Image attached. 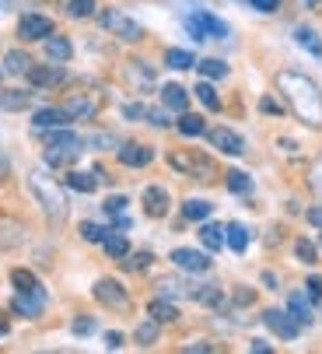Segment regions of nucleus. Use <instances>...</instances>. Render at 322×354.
<instances>
[{
  "mask_svg": "<svg viewBox=\"0 0 322 354\" xmlns=\"http://www.w3.org/2000/svg\"><path fill=\"white\" fill-rule=\"evenodd\" d=\"M123 116H130V120H147V109H144V106H126Z\"/></svg>",
  "mask_w": 322,
  "mask_h": 354,
  "instance_id": "52",
  "label": "nucleus"
},
{
  "mask_svg": "<svg viewBox=\"0 0 322 354\" xmlns=\"http://www.w3.org/2000/svg\"><path fill=\"white\" fill-rule=\"evenodd\" d=\"M11 309H15L18 316H25V319H35V316H42V309H46V295H42V291H18V298L11 301Z\"/></svg>",
  "mask_w": 322,
  "mask_h": 354,
  "instance_id": "10",
  "label": "nucleus"
},
{
  "mask_svg": "<svg viewBox=\"0 0 322 354\" xmlns=\"http://www.w3.org/2000/svg\"><path fill=\"white\" fill-rule=\"evenodd\" d=\"M88 144H95V147H98V144H102V147H116V137H109V133H91Z\"/></svg>",
  "mask_w": 322,
  "mask_h": 354,
  "instance_id": "47",
  "label": "nucleus"
},
{
  "mask_svg": "<svg viewBox=\"0 0 322 354\" xmlns=\"http://www.w3.org/2000/svg\"><path fill=\"white\" fill-rule=\"evenodd\" d=\"M225 176H228L225 183H228V189H231V193H252V179H249L245 172L231 169V172H225Z\"/></svg>",
  "mask_w": 322,
  "mask_h": 354,
  "instance_id": "36",
  "label": "nucleus"
},
{
  "mask_svg": "<svg viewBox=\"0 0 322 354\" xmlns=\"http://www.w3.org/2000/svg\"><path fill=\"white\" fill-rule=\"evenodd\" d=\"M28 189H32V196L39 200L46 221H49L53 228H60V225L67 221V193L57 186V179L46 176V172H32V176H28Z\"/></svg>",
  "mask_w": 322,
  "mask_h": 354,
  "instance_id": "2",
  "label": "nucleus"
},
{
  "mask_svg": "<svg viewBox=\"0 0 322 354\" xmlns=\"http://www.w3.org/2000/svg\"><path fill=\"white\" fill-rule=\"evenodd\" d=\"M4 333H8V323H4V319H0V337H4Z\"/></svg>",
  "mask_w": 322,
  "mask_h": 354,
  "instance_id": "60",
  "label": "nucleus"
},
{
  "mask_svg": "<svg viewBox=\"0 0 322 354\" xmlns=\"http://www.w3.org/2000/svg\"><path fill=\"white\" fill-rule=\"evenodd\" d=\"M11 176V158H8V151H4V144H0V183H4Z\"/></svg>",
  "mask_w": 322,
  "mask_h": 354,
  "instance_id": "48",
  "label": "nucleus"
},
{
  "mask_svg": "<svg viewBox=\"0 0 322 354\" xmlns=\"http://www.w3.org/2000/svg\"><path fill=\"white\" fill-rule=\"evenodd\" d=\"M42 42H46V57H49L53 64H67L70 53H74V46H70L64 35H46Z\"/></svg>",
  "mask_w": 322,
  "mask_h": 354,
  "instance_id": "17",
  "label": "nucleus"
},
{
  "mask_svg": "<svg viewBox=\"0 0 322 354\" xmlns=\"http://www.w3.org/2000/svg\"><path fill=\"white\" fill-rule=\"evenodd\" d=\"M11 284L18 288V291H42V284H39V277L32 274V270H11Z\"/></svg>",
  "mask_w": 322,
  "mask_h": 354,
  "instance_id": "28",
  "label": "nucleus"
},
{
  "mask_svg": "<svg viewBox=\"0 0 322 354\" xmlns=\"http://www.w3.org/2000/svg\"><path fill=\"white\" fill-rule=\"evenodd\" d=\"M172 263H176L179 270H193V274H200V270L210 267L207 252H200V249H176V252H172Z\"/></svg>",
  "mask_w": 322,
  "mask_h": 354,
  "instance_id": "15",
  "label": "nucleus"
},
{
  "mask_svg": "<svg viewBox=\"0 0 322 354\" xmlns=\"http://www.w3.org/2000/svg\"><path fill=\"white\" fill-rule=\"evenodd\" d=\"M263 109H266V113H281V106L274 102V98H263Z\"/></svg>",
  "mask_w": 322,
  "mask_h": 354,
  "instance_id": "59",
  "label": "nucleus"
},
{
  "mask_svg": "<svg viewBox=\"0 0 322 354\" xmlns=\"http://www.w3.org/2000/svg\"><path fill=\"white\" fill-rule=\"evenodd\" d=\"M169 189L165 186H147L144 189V211H147V218H165L169 214Z\"/></svg>",
  "mask_w": 322,
  "mask_h": 354,
  "instance_id": "12",
  "label": "nucleus"
},
{
  "mask_svg": "<svg viewBox=\"0 0 322 354\" xmlns=\"http://www.w3.org/2000/svg\"><path fill=\"white\" fill-rule=\"evenodd\" d=\"M169 165L182 176H193V179H210L214 176V162L207 155H196V151H176V155H169Z\"/></svg>",
  "mask_w": 322,
  "mask_h": 354,
  "instance_id": "3",
  "label": "nucleus"
},
{
  "mask_svg": "<svg viewBox=\"0 0 322 354\" xmlns=\"http://www.w3.org/2000/svg\"><path fill=\"white\" fill-rule=\"evenodd\" d=\"M263 323L270 326L277 337H284V340H294L298 330H301V323H298L291 313H281V309H266V313H263Z\"/></svg>",
  "mask_w": 322,
  "mask_h": 354,
  "instance_id": "8",
  "label": "nucleus"
},
{
  "mask_svg": "<svg viewBox=\"0 0 322 354\" xmlns=\"http://www.w3.org/2000/svg\"><path fill=\"white\" fill-rule=\"evenodd\" d=\"M95 298L102 301L105 309H116V313H130V295L123 291V284L120 281H113V277H102V281H95Z\"/></svg>",
  "mask_w": 322,
  "mask_h": 354,
  "instance_id": "4",
  "label": "nucleus"
},
{
  "mask_svg": "<svg viewBox=\"0 0 322 354\" xmlns=\"http://www.w3.org/2000/svg\"><path fill=\"white\" fill-rule=\"evenodd\" d=\"M179 133H186V137H200V133H207V123H203L200 116H193V113H182V120H179Z\"/></svg>",
  "mask_w": 322,
  "mask_h": 354,
  "instance_id": "33",
  "label": "nucleus"
},
{
  "mask_svg": "<svg viewBox=\"0 0 322 354\" xmlns=\"http://www.w3.org/2000/svg\"><path fill=\"white\" fill-rule=\"evenodd\" d=\"M200 242H203V245H207L210 252H218V249L225 245V228H221V225H210V221H207V225L200 228Z\"/></svg>",
  "mask_w": 322,
  "mask_h": 354,
  "instance_id": "22",
  "label": "nucleus"
},
{
  "mask_svg": "<svg viewBox=\"0 0 322 354\" xmlns=\"http://www.w3.org/2000/svg\"><path fill=\"white\" fill-rule=\"evenodd\" d=\"M210 211H214V204H207V200H186V204H182V214L189 221H207Z\"/></svg>",
  "mask_w": 322,
  "mask_h": 354,
  "instance_id": "26",
  "label": "nucleus"
},
{
  "mask_svg": "<svg viewBox=\"0 0 322 354\" xmlns=\"http://www.w3.org/2000/svg\"><path fill=\"white\" fill-rule=\"evenodd\" d=\"M77 155H81V147H77V144H60V147H46V165L60 169V165H70V162H74Z\"/></svg>",
  "mask_w": 322,
  "mask_h": 354,
  "instance_id": "19",
  "label": "nucleus"
},
{
  "mask_svg": "<svg viewBox=\"0 0 322 354\" xmlns=\"http://www.w3.org/2000/svg\"><path fill=\"white\" fill-rule=\"evenodd\" d=\"M196 98H200V102H203L210 113H218V109H221V98H218V91H214V84H210L207 77L196 84Z\"/></svg>",
  "mask_w": 322,
  "mask_h": 354,
  "instance_id": "25",
  "label": "nucleus"
},
{
  "mask_svg": "<svg viewBox=\"0 0 322 354\" xmlns=\"http://www.w3.org/2000/svg\"><path fill=\"white\" fill-rule=\"evenodd\" d=\"M249 351H252V354H270V344H263V340H252V344H249Z\"/></svg>",
  "mask_w": 322,
  "mask_h": 354,
  "instance_id": "56",
  "label": "nucleus"
},
{
  "mask_svg": "<svg viewBox=\"0 0 322 354\" xmlns=\"http://www.w3.org/2000/svg\"><path fill=\"white\" fill-rule=\"evenodd\" d=\"M151 260H154L151 252H133V257L126 260V267H130V270H144V267H151Z\"/></svg>",
  "mask_w": 322,
  "mask_h": 354,
  "instance_id": "43",
  "label": "nucleus"
},
{
  "mask_svg": "<svg viewBox=\"0 0 322 354\" xmlns=\"http://www.w3.org/2000/svg\"><path fill=\"white\" fill-rule=\"evenodd\" d=\"M161 102H165L172 113H186L189 95H186V88H182V84H165V88H161Z\"/></svg>",
  "mask_w": 322,
  "mask_h": 354,
  "instance_id": "20",
  "label": "nucleus"
},
{
  "mask_svg": "<svg viewBox=\"0 0 322 354\" xmlns=\"http://www.w3.org/2000/svg\"><path fill=\"white\" fill-rule=\"evenodd\" d=\"M158 288H161V298H169V295H179V291H182V284H179V281H161Z\"/></svg>",
  "mask_w": 322,
  "mask_h": 354,
  "instance_id": "49",
  "label": "nucleus"
},
{
  "mask_svg": "<svg viewBox=\"0 0 322 354\" xmlns=\"http://www.w3.org/2000/svg\"><path fill=\"white\" fill-rule=\"evenodd\" d=\"M25 239H28V228H25L21 218L0 214V252H11V249L25 245Z\"/></svg>",
  "mask_w": 322,
  "mask_h": 354,
  "instance_id": "7",
  "label": "nucleus"
},
{
  "mask_svg": "<svg viewBox=\"0 0 322 354\" xmlns=\"http://www.w3.org/2000/svg\"><path fill=\"white\" fill-rule=\"evenodd\" d=\"M256 295L249 291V288H242V291H235V301H238V306H249V301H252Z\"/></svg>",
  "mask_w": 322,
  "mask_h": 354,
  "instance_id": "55",
  "label": "nucleus"
},
{
  "mask_svg": "<svg viewBox=\"0 0 322 354\" xmlns=\"http://www.w3.org/2000/svg\"><path fill=\"white\" fill-rule=\"evenodd\" d=\"M147 120H151L154 127H169V116L161 113V109H147Z\"/></svg>",
  "mask_w": 322,
  "mask_h": 354,
  "instance_id": "51",
  "label": "nucleus"
},
{
  "mask_svg": "<svg viewBox=\"0 0 322 354\" xmlns=\"http://www.w3.org/2000/svg\"><path fill=\"white\" fill-rule=\"evenodd\" d=\"M67 11L74 18H91L95 15V0H67Z\"/></svg>",
  "mask_w": 322,
  "mask_h": 354,
  "instance_id": "41",
  "label": "nucleus"
},
{
  "mask_svg": "<svg viewBox=\"0 0 322 354\" xmlns=\"http://www.w3.org/2000/svg\"><path fill=\"white\" fill-rule=\"evenodd\" d=\"M165 64H169L172 71H189L196 60H193L189 49H169V53H165Z\"/></svg>",
  "mask_w": 322,
  "mask_h": 354,
  "instance_id": "31",
  "label": "nucleus"
},
{
  "mask_svg": "<svg viewBox=\"0 0 322 354\" xmlns=\"http://www.w3.org/2000/svg\"><path fill=\"white\" fill-rule=\"evenodd\" d=\"M102 245H105V252H109V257H116V260L130 257V242H126L123 235H113V232H109V235H105V242H102Z\"/></svg>",
  "mask_w": 322,
  "mask_h": 354,
  "instance_id": "30",
  "label": "nucleus"
},
{
  "mask_svg": "<svg viewBox=\"0 0 322 354\" xmlns=\"http://www.w3.org/2000/svg\"><path fill=\"white\" fill-rule=\"evenodd\" d=\"M130 77H133L137 84H144V88H151V84H154V71L140 67V60H130Z\"/></svg>",
  "mask_w": 322,
  "mask_h": 354,
  "instance_id": "40",
  "label": "nucleus"
},
{
  "mask_svg": "<svg viewBox=\"0 0 322 354\" xmlns=\"http://www.w3.org/2000/svg\"><path fill=\"white\" fill-rule=\"evenodd\" d=\"M18 35H21V39H28V42L46 39V35H53V21H49V18H42V15H25V18L18 21Z\"/></svg>",
  "mask_w": 322,
  "mask_h": 354,
  "instance_id": "14",
  "label": "nucleus"
},
{
  "mask_svg": "<svg viewBox=\"0 0 322 354\" xmlns=\"http://www.w3.org/2000/svg\"><path fill=\"white\" fill-rule=\"evenodd\" d=\"M207 140L218 147V151H225V155H242V151H245V140H242L235 130H228V127H214V130H207Z\"/></svg>",
  "mask_w": 322,
  "mask_h": 354,
  "instance_id": "9",
  "label": "nucleus"
},
{
  "mask_svg": "<svg viewBox=\"0 0 322 354\" xmlns=\"http://www.w3.org/2000/svg\"><path fill=\"white\" fill-rule=\"evenodd\" d=\"M287 313L301 323V326H308L312 323V313H308V301L301 298V295H291V301H287Z\"/></svg>",
  "mask_w": 322,
  "mask_h": 354,
  "instance_id": "32",
  "label": "nucleus"
},
{
  "mask_svg": "<svg viewBox=\"0 0 322 354\" xmlns=\"http://www.w3.org/2000/svg\"><path fill=\"white\" fill-rule=\"evenodd\" d=\"M32 123H35V130H53V127H67L70 123V116L64 113V106L60 109H39L35 116H32Z\"/></svg>",
  "mask_w": 322,
  "mask_h": 354,
  "instance_id": "18",
  "label": "nucleus"
},
{
  "mask_svg": "<svg viewBox=\"0 0 322 354\" xmlns=\"http://www.w3.org/2000/svg\"><path fill=\"white\" fill-rule=\"evenodd\" d=\"M294 252H298V260H301V263H315V257H319L315 245H312L308 239H298V242H294Z\"/></svg>",
  "mask_w": 322,
  "mask_h": 354,
  "instance_id": "42",
  "label": "nucleus"
},
{
  "mask_svg": "<svg viewBox=\"0 0 322 354\" xmlns=\"http://www.w3.org/2000/svg\"><path fill=\"white\" fill-rule=\"evenodd\" d=\"M182 351H186V354H203V351H214V347H210V344H203V340H196V344H186Z\"/></svg>",
  "mask_w": 322,
  "mask_h": 354,
  "instance_id": "53",
  "label": "nucleus"
},
{
  "mask_svg": "<svg viewBox=\"0 0 322 354\" xmlns=\"http://www.w3.org/2000/svg\"><path fill=\"white\" fill-rule=\"evenodd\" d=\"M32 91H0V109H28Z\"/></svg>",
  "mask_w": 322,
  "mask_h": 354,
  "instance_id": "24",
  "label": "nucleus"
},
{
  "mask_svg": "<svg viewBox=\"0 0 322 354\" xmlns=\"http://www.w3.org/2000/svg\"><path fill=\"white\" fill-rule=\"evenodd\" d=\"M312 186H315V189L322 193V162L315 165V176H312Z\"/></svg>",
  "mask_w": 322,
  "mask_h": 354,
  "instance_id": "58",
  "label": "nucleus"
},
{
  "mask_svg": "<svg viewBox=\"0 0 322 354\" xmlns=\"http://www.w3.org/2000/svg\"><path fill=\"white\" fill-rule=\"evenodd\" d=\"M186 28H189V35L196 39V42H203L207 35L210 39H228V25L221 21V18H214V15H193V18H186Z\"/></svg>",
  "mask_w": 322,
  "mask_h": 354,
  "instance_id": "6",
  "label": "nucleus"
},
{
  "mask_svg": "<svg viewBox=\"0 0 322 354\" xmlns=\"http://www.w3.org/2000/svg\"><path fill=\"white\" fill-rule=\"evenodd\" d=\"M308 221H312L315 228H322V207H312V211H308Z\"/></svg>",
  "mask_w": 322,
  "mask_h": 354,
  "instance_id": "57",
  "label": "nucleus"
},
{
  "mask_svg": "<svg viewBox=\"0 0 322 354\" xmlns=\"http://www.w3.org/2000/svg\"><path fill=\"white\" fill-rule=\"evenodd\" d=\"M77 337H88L91 330H95V319H74V326H70Z\"/></svg>",
  "mask_w": 322,
  "mask_h": 354,
  "instance_id": "46",
  "label": "nucleus"
},
{
  "mask_svg": "<svg viewBox=\"0 0 322 354\" xmlns=\"http://www.w3.org/2000/svg\"><path fill=\"white\" fill-rule=\"evenodd\" d=\"M225 242H228V249L245 252V245H249V228H245V225H228V228H225Z\"/></svg>",
  "mask_w": 322,
  "mask_h": 354,
  "instance_id": "23",
  "label": "nucleus"
},
{
  "mask_svg": "<svg viewBox=\"0 0 322 354\" xmlns=\"http://www.w3.org/2000/svg\"><path fill=\"white\" fill-rule=\"evenodd\" d=\"M294 39H298V46H305L312 57H322V42H319V35L312 32V28H298L294 32Z\"/></svg>",
  "mask_w": 322,
  "mask_h": 354,
  "instance_id": "34",
  "label": "nucleus"
},
{
  "mask_svg": "<svg viewBox=\"0 0 322 354\" xmlns=\"http://www.w3.org/2000/svg\"><path fill=\"white\" fill-rule=\"evenodd\" d=\"M105 347H109V351H120V347H123V333L109 330V333H105Z\"/></svg>",
  "mask_w": 322,
  "mask_h": 354,
  "instance_id": "50",
  "label": "nucleus"
},
{
  "mask_svg": "<svg viewBox=\"0 0 322 354\" xmlns=\"http://www.w3.org/2000/svg\"><path fill=\"white\" fill-rule=\"evenodd\" d=\"M28 67H32V60L21 53V49H11V53L4 57V71L8 74H28Z\"/></svg>",
  "mask_w": 322,
  "mask_h": 354,
  "instance_id": "29",
  "label": "nucleus"
},
{
  "mask_svg": "<svg viewBox=\"0 0 322 354\" xmlns=\"http://www.w3.org/2000/svg\"><path fill=\"white\" fill-rule=\"evenodd\" d=\"M147 316L158 319V323H176V319H179V309L172 306L169 298H154L151 306H147Z\"/></svg>",
  "mask_w": 322,
  "mask_h": 354,
  "instance_id": "21",
  "label": "nucleus"
},
{
  "mask_svg": "<svg viewBox=\"0 0 322 354\" xmlns=\"http://www.w3.org/2000/svg\"><path fill=\"white\" fill-rule=\"evenodd\" d=\"M105 235H109V228H102V225H95V221H84V225H81V239H84V242H105Z\"/></svg>",
  "mask_w": 322,
  "mask_h": 354,
  "instance_id": "39",
  "label": "nucleus"
},
{
  "mask_svg": "<svg viewBox=\"0 0 322 354\" xmlns=\"http://www.w3.org/2000/svg\"><path fill=\"white\" fill-rule=\"evenodd\" d=\"M102 25L109 28L113 35H120L123 42H140L144 39V28L123 11H102Z\"/></svg>",
  "mask_w": 322,
  "mask_h": 354,
  "instance_id": "5",
  "label": "nucleus"
},
{
  "mask_svg": "<svg viewBox=\"0 0 322 354\" xmlns=\"http://www.w3.org/2000/svg\"><path fill=\"white\" fill-rule=\"evenodd\" d=\"M95 109H98V102H95V98H88V95H74V98H67V102H64V113L70 120H91Z\"/></svg>",
  "mask_w": 322,
  "mask_h": 354,
  "instance_id": "16",
  "label": "nucleus"
},
{
  "mask_svg": "<svg viewBox=\"0 0 322 354\" xmlns=\"http://www.w3.org/2000/svg\"><path fill=\"white\" fill-rule=\"evenodd\" d=\"M196 71H200L207 81H218V77H225V74H228V64H221V60H200V64H196Z\"/></svg>",
  "mask_w": 322,
  "mask_h": 354,
  "instance_id": "35",
  "label": "nucleus"
},
{
  "mask_svg": "<svg viewBox=\"0 0 322 354\" xmlns=\"http://www.w3.org/2000/svg\"><path fill=\"white\" fill-rule=\"evenodd\" d=\"M35 88H57L60 81H67V71L60 67V64H46V67H28V74H25Z\"/></svg>",
  "mask_w": 322,
  "mask_h": 354,
  "instance_id": "11",
  "label": "nucleus"
},
{
  "mask_svg": "<svg viewBox=\"0 0 322 354\" xmlns=\"http://www.w3.org/2000/svg\"><path fill=\"white\" fill-rule=\"evenodd\" d=\"M308 295L312 298H322V277H308Z\"/></svg>",
  "mask_w": 322,
  "mask_h": 354,
  "instance_id": "54",
  "label": "nucleus"
},
{
  "mask_svg": "<svg viewBox=\"0 0 322 354\" xmlns=\"http://www.w3.org/2000/svg\"><path fill=\"white\" fill-rule=\"evenodd\" d=\"M158 326H161L158 319H147V323H140V326H137V333H133V337H137V344H140V347H151V344L158 340Z\"/></svg>",
  "mask_w": 322,
  "mask_h": 354,
  "instance_id": "37",
  "label": "nucleus"
},
{
  "mask_svg": "<svg viewBox=\"0 0 322 354\" xmlns=\"http://www.w3.org/2000/svg\"><path fill=\"white\" fill-rule=\"evenodd\" d=\"M67 186L77 189V193H95L98 179H95V172H70V176H67Z\"/></svg>",
  "mask_w": 322,
  "mask_h": 354,
  "instance_id": "27",
  "label": "nucleus"
},
{
  "mask_svg": "<svg viewBox=\"0 0 322 354\" xmlns=\"http://www.w3.org/2000/svg\"><path fill=\"white\" fill-rule=\"evenodd\" d=\"M249 4H252L256 11H263V15H274V11L281 8V0H249Z\"/></svg>",
  "mask_w": 322,
  "mask_h": 354,
  "instance_id": "45",
  "label": "nucleus"
},
{
  "mask_svg": "<svg viewBox=\"0 0 322 354\" xmlns=\"http://www.w3.org/2000/svg\"><path fill=\"white\" fill-rule=\"evenodd\" d=\"M151 158H154V151H151L147 144H137V140L120 144V162H123L126 169H144Z\"/></svg>",
  "mask_w": 322,
  "mask_h": 354,
  "instance_id": "13",
  "label": "nucleus"
},
{
  "mask_svg": "<svg viewBox=\"0 0 322 354\" xmlns=\"http://www.w3.org/2000/svg\"><path fill=\"white\" fill-rule=\"evenodd\" d=\"M126 204H130L126 196H109V200H105V211H109V214H123Z\"/></svg>",
  "mask_w": 322,
  "mask_h": 354,
  "instance_id": "44",
  "label": "nucleus"
},
{
  "mask_svg": "<svg viewBox=\"0 0 322 354\" xmlns=\"http://www.w3.org/2000/svg\"><path fill=\"white\" fill-rule=\"evenodd\" d=\"M277 88L287 98L291 113L305 123V127H322V91L308 74L298 71H281L277 74Z\"/></svg>",
  "mask_w": 322,
  "mask_h": 354,
  "instance_id": "1",
  "label": "nucleus"
},
{
  "mask_svg": "<svg viewBox=\"0 0 322 354\" xmlns=\"http://www.w3.org/2000/svg\"><path fill=\"white\" fill-rule=\"evenodd\" d=\"M60 144H84L77 133H70V130H53V133H46V147H60Z\"/></svg>",
  "mask_w": 322,
  "mask_h": 354,
  "instance_id": "38",
  "label": "nucleus"
}]
</instances>
